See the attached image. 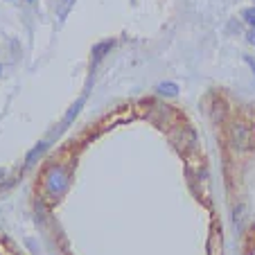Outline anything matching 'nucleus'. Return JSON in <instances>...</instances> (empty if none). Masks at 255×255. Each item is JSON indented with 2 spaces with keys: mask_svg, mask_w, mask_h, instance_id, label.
I'll use <instances>...</instances> for the list:
<instances>
[{
  "mask_svg": "<svg viewBox=\"0 0 255 255\" xmlns=\"http://www.w3.org/2000/svg\"><path fill=\"white\" fill-rule=\"evenodd\" d=\"M231 138L233 144L240 147V149H253L255 147V129L246 122H235L231 127Z\"/></svg>",
  "mask_w": 255,
  "mask_h": 255,
  "instance_id": "nucleus-1",
  "label": "nucleus"
},
{
  "mask_svg": "<svg viewBox=\"0 0 255 255\" xmlns=\"http://www.w3.org/2000/svg\"><path fill=\"white\" fill-rule=\"evenodd\" d=\"M66 185H68V172L66 169L59 167V165L50 167L48 174H45V188H48L52 194H61L63 190H66Z\"/></svg>",
  "mask_w": 255,
  "mask_h": 255,
  "instance_id": "nucleus-2",
  "label": "nucleus"
},
{
  "mask_svg": "<svg viewBox=\"0 0 255 255\" xmlns=\"http://www.w3.org/2000/svg\"><path fill=\"white\" fill-rule=\"evenodd\" d=\"M111 45H113V41H104V43L95 45V48H93V57H95V61H100V59L111 50Z\"/></svg>",
  "mask_w": 255,
  "mask_h": 255,
  "instance_id": "nucleus-3",
  "label": "nucleus"
},
{
  "mask_svg": "<svg viewBox=\"0 0 255 255\" xmlns=\"http://www.w3.org/2000/svg\"><path fill=\"white\" fill-rule=\"evenodd\" d=\"M242 18L251 25V29H255V7H249V9L242 11Z\"/></svg>",
  "mask_w": 255,
  "mask_h": 255,
  "instance_id": "nucleus-4",
  "label": "nucleus"
},
{
  "mask_svg": "<svg viewBox=\"0 0 255 255\" xmlns=\"http://www.w3.org/2000/svg\"><path fill=\"white\" fill-rule=\"evenodd\" d=\"M43 149H45V144H43V142H41V144H36V147H34V149L29 151V156H27V163L32 165L34 160H36V158H39L41 154H43Z\"/></svg>",
  "mask_w": 255,
  "mask_h": 255,
  "instance_id": "nucleus-5",
  "label": "nucleus"
},
{
  "mask_svg": "<svg viewBox=\"0 0 255 255\" xmlns=\"http://www.w3.org/2000/svg\"><path fill=\"white\" fill-rule=\"evenodd\" d=\"M158 93H160V95H169V97H172V95H176V93H178V88L174 86V84H160Z\"/></svg>",
  "mask_w": 255,
  "mask_h": 255,
  "instance_id": "nucleus-6",
  "label": "nucleus"
},
{
  "mask_svg": "<svg viewBox=\"0 0 255 255\" xmlns=\"http://www.w3.org/2000/svg\"><path fill=\"white\" fill-rule=\"evenodd\" d=\"M249 43L255 45V29H251V32H249Z\"/></svg>",
  "mask_w": 255,
  "mask_h": 255,
  "instance_id": "nucleus-7",
  "label": "nucleus"
},
{
  "mask_svg": "<svg viewBox=\"0 0 255 255\" xmlns=\"http://www.w3.org/2000/svg\"><path fill=\"white\" fill-rule=\"evenodd\" d=\"M246 61H249V66H251V68H253V70H255V61H253V59H251V57H246Z\"/></svg>",
  "mask_w": 255,
  "mask_h": 255,
  "instance_id": "nucleus-8",
  "label": "nucleus"
},
{
  "mask_svg": "<svg viewBox=\"0 0 255 255\" xmlns=\"http://www.w3.org/2000/svg\"><path fill=\"white\" fill-rule=\"evenodd\" d=\"M29 2H34V0H29Z\"/></svg>",
  "mask_w": 255,
  "mask_h": 255,
  "instance_id": "nucleus-9",
  "label": "nucleus"
}]
</instances>
